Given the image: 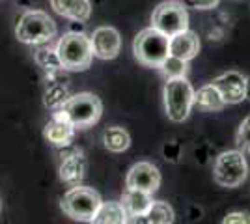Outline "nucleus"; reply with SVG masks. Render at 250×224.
<instances>
[{"mask_svg": "<svg viewBox=\"0 0 250 224\" xmlns=\"http://www.w3.org/2000/svg\"><path fill=\"white\" fill-rule=\"evenodd\" d=\"M247 99H250V77H247Z\"/></svg>", "mask_w": 250, "mask_h": 224, "instance_id": "obj_27", "label": "nucleus"}, {"mask_svg": "<svg viewBox=\"0 0 250 224\" xmlns=\"http://www.w3.org/2000/svg\"><path fill=\"white\" fill-rule=\"evenodd\" d=\"M235 140H237V146H239L243 151L250 153V116H247L241 122Z\"/></svg>", "mask_w": 250, "mask_h": 224, "instance_id": "obj_22", "label": "nucleus"}, {"mask_svg": "<svg viewBox=\"0 0 250 224\" xmlns=\"http://www.w3.org/2000/svg\"><path fill=\"white\" fill-rule=\"evenodd\" d=\"M51 8L58 15L75 22H86L92 15L90 0H51Z\"/></svg>", "mask_w": 250, "mask_h": 224, "instance_id": "obj_13", "label": "nucleus"}, {"mask_svg": "<svg viewBox=\"0 0 250 224\" xmlns=\"http://www.w3.org/2000/svg\"><path fill=\"white\" fill-rule=\"evenodd\" d=\"M103 142H104V148L108 149V151H112V153H124L131 146V137H129V133L124 127L114 125V127L104 129Z\"/></svg>", "mask_w": 250, "mask_h": 224, "instance_id": "obj_19", "label": "nucleus"}, {"mask_svg": "<svg viewBox=\"0 0 250 224\" xmlns=\"http://www.w3.org/2000/svg\"><path fill=\"white\" fill-rule=\"evenodd\" d=\"M125 187L127 189H136V191L153 192L161 187V172L153 163L149 161H140L131 166L125 178Z\"/></svg>", "mask_w": 250, "mask_h": 224, "instance_id": "obj_9", "label": "nucleus"}, {"mask_svg": "<svg viewBox=\"0 0 250 224\" xmlns=\"http://www.w3.org/2000/svg\"><path fill=\"white\" fill-rule=\"evenodd\" d=\"M135 58L146 67H159L168 56V36L155 30L153 26L136 34L133 41Z\"/></svg>", "mask_w": 250, "mask_h": 224, "instance_id": "obj_7", "label": "nucleus"}, {"mask_svg": "<svg viewBox=\"0 0 250 224\" xmlns=\"http://www.w3.org/2000/svg\"><path fill=\"white\" fill-rule=\"evenodd\" d=\"M151 26L163 32L165 36H174L177 32H183L188 28V13L187 8L176 2V0H167L161 2L151 13Z\"/></svg>", "mask_w": 250, "mask_h": 224, "instance_id": "obj_8", "label": "nucleus"}, {"mask_svg": "<svg viewBox=\"0 0 250 224\" xmlns=\"http://www.w3.org/2000/svg\"><path fill=\"white\" fill-rule=\"evenodd\" d=\"M159 69L163 71V75L167 79H177V77H187L188 73V62L185 60H179L176 56H170L168 54L167 60L159 65Z\"/></svg>", "mask_w": 250, "mask_h": 224, "instance_id": "obj_21", "label": "nucleus"}, {"mask_svg": "<svg viewBox=\"0 0 250 224\" xmlns=\"http://www.w3.org/2000/svg\"><path fill=\"white\" fill-rule=\"evenodd\" d=\"M163 155H165V159L170 161V163H177L179 157H181V146L177 144V142H167L165 146H163Z\"/></svg>", "mask_w": 250, "mask_h": 224, "instance_id": "obj_23", "label": "nucleus"}, {"mask_svg": "<svg viewBox=\"0 0 250 224\" xmlns=\"http://www.w3.org/2000/svg\"><path fill=\"white\" fill-rule=\"evenodd\" d=\"M101 202L103 200L97 191L84 185H75L62 196L60 207L69 219L79 223H90Z\"/></svg>", "mask_w": 250, "mask_h": 224, "instance_id": "obj_6", "label": "nucleus"}, {"mask_svg": "<svg viewBox=\"0 0 250 224\" xmlns=\"http://www.w3.org/2000/svg\"><path fill=\"white\" fill-rule=\"evenodd\" d=\"M222 224H250L249 211H231L222 219Z\"/></svg>", "mask_w": 250, "mask_h": 224, "instance_id": "obj_24", "label": "nucleus"}, {"mask_svg": "<svg viewBox=\"0 0 250 224\" xmlns=\"http://www.w3.org/2000/svg\"><path fill=\"white\" fill-rule=\"evenodd\" d=\"M54 56L58 65L65 71H86L94 60L90 36L83 32L63 34L56 43Z\"/></svg>", "mask_w": 250, "mask_h": 224, "instance_id": "obj_1", "label": "nucleus"}, {"mask_svg": "<svg viewBox=\"0 0 250 224\" xmlns=\"http://www.w3.org/2000/svg\"><path fill=\"white\" fill-rule=\"evenodd\" d=\"M192 107H196L200 112H219V110H222V108L226 107V103L220 97L219 90L209 82V84L202 86V88H198L194 92V103H192Z\"/></svg>", "mask_w": 250, "mask_h": 224, "instance_id": "obj_16", "label": "nucleus"}, {"mask_svg": "<svg viewBox=\"0 0 250 224\" xmlns=\"http://www.w3.org/2000/svg\"><path fill=\"white\" fill-rule=\"evenodd\" d=\"M149 223H151V221H149Z\"/></svg>", "mask_w": 250, "mask_h": 224, "instance_id": "obj_29", "label": "nucleus"}, {"mask_svg": "<svg viewBox=\"0 0 250 224\" xmlns=\"http://www.w3.org/2000/svg\"><path fill=\"white\" fill-rule=\"evenodd\" d=\"M163 97H165V110L170 122L181 123L190 116L194 103V88L190 86L187 77L167 79Z\"/></svg>", "mask_w": 250, "mask_h": 224, "instance_id": "obj_3", "label": "nucleus"}, {"mask_svg": "<svg viewBox=\"0 0 250 224\" xmlns=\"http://www.w3.org/2000/svg\"><path fill=\"white\" fill-rule=\"evenodd\" d=\"M56 114L67 120L75 129H86L95 125L101 120L103 103L95 94L81 92V94H73L67 97L58 107Z\"/></svg>", "mask_w": 250, "mask_h": 224, "instance_id": "obj_2", "label": "nucleus"}, {"mask_svg": "<svg viewBox=\"0 0 250 224\" xmlns=\"http://www.w3.org/2000/svg\"><path fill=\"white\" fill-rule=\"evenodd\" d=\"M127 224H151L147 215H129L127 217Z\"/></svg>", "mask_w": 250, "mask_h": 224, "instance_id": "obj_26", "label": "nucleus"}, {"mask_svg": "<svg viewBox=\"0 0 250 224\" xmlns=\"http://www.w3.org/2000/svg\"><path fill=\"white\" fill-rule=\"evenodd\" d=\"M249 178V163L241 149L222 151L213 164V180L220 187L235 189L247 182Z\"/></svg>", "mask_w": 250, "mask_h": 224, "instance_id": "obj_5", "label": "nucleus"}, {"mask_svg": "<svg viewBox=\"0 0 250 224\" xmlns=\"http://www.w3.org/2000/svg\"><path fill=\"white\" fill-rule=\"evenodd\" d=\"M75 131L77 129L67 122L63 120L62 116H58L56 112L52 114L51 122L45 125L43 129V137L49 140L54 146H67L75 137Z\"/></svg>", "mask_w": 250, "mask_h": 224, "instance_id": "obj_14", "label": "nucleus"}, {"mask_svg": "<svg viewBox=\"0 0 250 224\" xmlns=\"http://www.w3.org/2000/svg\"><path fill=\"white\" fill-rule=\"evenodd\" d=\"M15 38L26 45L51 43L56 38V22L45 11L30 10L21 15L15 26Z\"/></svg>", "mask_w": 250, "mask_h": 224, "instance_id": "obj_4", "label": "nucleus"}, {"mask_svg": "<svg viewBox=\"0 0 250 224\" xmlns=\"http://www.w3.org/2000/svg\"><path fill=\"white\" fill-rule=\"evenodd\" d=\"M0 211H2V200H0Z\"/></svg>", "mask_w": 250, "mask_h": 224, "instance_id": "obj_28", "label": "nucleus"}, {"mask_svg": "<svg viewBox=\"0 0 250 224\" xmlns=\"http://www.w3.org/2000/svg\"><path fill=\"white\" fill-rule=\"evenodd\" d=\"M84 172H86V161L81 151H73L67 157H63L62 164H60V178L67 185H71V187L81 185Z\"/></svg>", "mask_w": 250, "mask_h": 224, "instance_id": "obj_15", "label": "nucleus"}, {"mask_svg": "<svg viewBox=\"0 0 250 224\" xmlns=\"http://www.w3.org/2000/svg\"><path fill=\"white\" fill-rule=\"evenodd\" d=\"M127 211L120 202H101L90 224H127Z\"/></svg>", "mask_w": 250, "mask_h": 224, "instance_id": "obj_18", "label": "nucleus"}, {"mask_svg": "<svg viewBox=\"0 0 250 224\" xmlns=\"http://www.w3.org/2000/svg\"><path fill=\"white\" fill-rule=\"evenodd\" d=\"M211 84L219 90L226 105H237L247 99V75H243L241 71H226L215 77Z\"/></svg>", "mask_w": 250, "mask_h": 224, "instance_id": "obj_10", "label": "nucleus"}, {"mask_svg": "<svg viewBox=\"0 0 250 224\" xmlns=\"http://www.w3.org/2000/svg\"><path fill=\"white\" fill-rule=\"evenodd\" d=\"M92 53L99 60H114L122 49V36L114 26H99L90 36Z\"/></svg>", "mask_w": 250, "mask_h": 224, "instance_id": "obj_11", "label": "nucleus"}, {"mask_svg": "<svg viewBox=\"0 0 250 224\" xmlns=\"http://www.w3.org/2000/svg\"><path fill=\"white\" fill-rule=\"evenodd\" d=\"M147 219L151 224H174L176 221V213L172 209V205L163 200H153L149 211H147Z\"/></svg>", "mask_w": 250, "mask_h": 224, "instance_id": "obj_20", "label": "nucleus"}, {"mask_svg": "<svg viewBox=\"0 0 250 224\" xmlns=\"http://www.w3.org/2000/svg\"><path fill=\"white\" fill-rule=\"evenodd\" d=\"M200 53V40L192 30H183L168 38V54L179 60L190 62Z\"/></svg>", "mask_w": 250, "mask_h": 224, "instance_id": "obj_12", "label": "nucleus"}, {"mask_svg": "<svg viewBox=\"0 0 250 224\" xmlns=\"http://www.w3.org/2000/svg\"><path fill=\"white\" fill-rule=\"evenodd\" d=\"M120 204L124 205V209L127 211V215H147L151 204H153V198H151L149 192L136 191V189H127V187H125Z\"/></svg>", "mask_w": 250, "mask_h": 224, "instance_id": "obj_17", "label": "nucleus"}, {"mask_svg": "<svg viewBox=\"0 0 250 224\" xmlns=\"http://www.w3.org/2000/svg\"><path fill=\"white\" fill-rule=\"evenodd\" d=\"M190 6H194L196 10H213L219 6L220 0H187Z\"/></svg>", "mask_w": 250, "mask_h": 224, "instance_id": "obj_25", "label": "nucleus"}]
</instances>
